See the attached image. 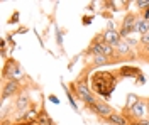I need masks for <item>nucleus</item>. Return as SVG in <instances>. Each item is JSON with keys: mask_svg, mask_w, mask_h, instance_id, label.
<instances>
[{"mask_svg": "<svg viewBox=\"0 0 149 125\" xmlns=\"http://www.w3.org/2000/svg\"><path fill=\"white\" fill-rule=\"evenodd\" d=\"M129 125H142V124H141V120H132V122H129Z\"/></svg>", "mask_w": 149, "mask_h": 125, "instance_id": "obj_28", "label": "nucleus"}, {"mask_svg": "<svg viewBox=\"0 0 149 125\" xmlns=\"http://www.w3.org/2000/svg\"><path fill=\"white\" fill-rule=\"evenodd\" d=\"M24 85L20 83V81H2V102H5V100H9L12 96H15L17 98L19 95H22L24 93Z\"/></svg>", "mask_w": 149, "mask_h": 125, "instance_id": "obj_6", "label": "nucleus"}, {"mask_svg": "<svg viewBox=\"0 0 149 125\" xmlns=\"http://www.w3.org/2000/svg\"><path fill=\"white\" fill-rule=\"evenodd\" d=\"M120 78L117 76L115 71H103V69H98V71H93L90 75V88H92L93 95L100 96L102 100H109L113 93V90L117 88V83H119Z\"/></svg>", "mask_w": 149, "mask_h": 125, "instance_id": "obj_1", "label": "nucleus"}, {"mask_svg": "<svg viewBox=\"0 0 149 125\" xmlns=\"http://www.w3.org/2000/svg\"><path fill=\"white\" fill-rule=\"evenodd\" d=\"M120 113L125 117L129 122H132V120H142V118H148V117H146V98H141L139 102L132 106V108H122Z\"/></svg>", "mask_w": 149, "mask_h": 125, "instance_id": "obj_5", "label": "nucleus"}, {"mask_svg": "<svg viewBox=\"0 0 149 125\" xmlns=\"http://www.w3.org/2000/svg\"><path fill=\"white\" fill-rule=\"evenodd\" d=\"M103 122H107L109 125H129V120L122 115L120 112H113L112 115L103 118Z\"/></svg>", "mask_w": 149, "mask_h": 125, "instance_id": "obj_12", "label": "nucleus"}, {"mask_svg": "<svg viewBox=\"0 0 149 125\" xmlns=\"http://www.w3.org/2000/svg\"><path fill=\"white\" fill-rule=\"evenodd\" d=\"M115 52H117V58L120 59V61L122 59H136L137 58V54L134 52V49L130 48L125 41H120V44L115 48Z\"/></svg>", "mask_w": 149, "mask_h": 125, "instance_id": "obj_9", "label": "nucleus"}, {"mask_svg": "<svg viewBox=\"0 0 149 125\" xmlns=\"http://www.w3.org/2000/svg\"><path fill=\"white\" fill-rule=\"evenodd\" d=\"M120 5H122L120 9H124V10H127V9H129V7H127V5H130V2H122Z\"/></svg>", "mask_w": 149, "mask_h": 125, "instance_id": "obj_27", "label": "nucleus"}, {"mask_svg": "<svg viewBox=\"0 0 149 125\" xmlns=\"http://www.w3.org/2000/svg\"><path fill=\"white\" fill-rule=\"evenodd\" d=\"M148 32H149V22L148 20L139 19L137 20V34L144 36V34H148Z\"/></svg>", "mask_w": 149, "mask_h": 125, "instance_id": "obj_16", "label": "nucleus"}, {"mask_svg": "<svg viewBox=\"0 0 149 125\" xmlns=\"http://www.w3.org/2000/svg\"><path fill=\"white\" fill-rule=\"evenodd\" d=\"M102 39L105 41V42H109L110 46H113V48H117L119 44H120V36H119V30L115 29H105L102 30Z\"/></svg>", "mask_w": 149, "mask_h": 125, "instance_id": "obj_10", "label": "nucleus"}, {"mask_svg": "<svg viewBox=\"0 0 149 125\" xmlns=\"http://www.w3.org/2000/svg\"><path fill=\"white\" fill-rule=\"evenodd\" d=\"M146 117L149 118V96L146 98Z\"/></svg>", "mask_w": 149, "mask_h": 125, "instance_id": "obj_25", "label": "nucleus"}, {"mask_svg": "<svg viewBox=\"0 0 149 125\" xmlns=\"http://www.w3.org/2000/svg\"><path fill=\"white\" fill-rule=\"evenodd\" d=\"M26 76H27L26 71L22 69V66L14 58H9L3 63V68H2V81L12 79V81H20L22 83V79Z\"/></svg>", "mask_w": 149, "mask_h": 125, "instance_id": "obj_3", "label": "nucleus"}, {"mask_svg": "<svg viewBox=\"0 0 149 125\" xmlns=\"http://www.w3.org/2000/svg\"><path fill=\"white\" fill-rule=\"evenodd\" d=\"M141 124H142V125H149V118H142V120H141Z\"/></svg>", "mask_w": 149, "mask_h": 125, "instance_id": "obj_29", "label": "nucleus"}, {"mask_svg": "<svg viewBox=\"0 0 149 125\" xmlns=\"http://www.w3.org/2000/svg\"><path fill=\"white\" fill-rule=\"evenodd\" d=\"M19 19H20V12H19V10H15V12H14V14L9 17L7 24H10V26H15V24H19Z\"/></svg>", "mask_w": 149, "mask_h": 125, "instance_id": "obj_18", "label": "nucleus"}, {"mask_svg": "<svg viewBox=\"0 0 149 125\" xmlns=\"http://www.w3.org/2000/svg\"><path fill=\"white\" fill-rule=\"evenodd\" d=\"M63 85V91H65V95H66V98H68V103H70V106L73 108V112H80V108H78V105H76V98L73 96V93L70 91V88H68V85H65V83H61Z\"/></svg>", "mask_w": 149, "mask_h": 125, "instance_id": "obj_14", "label": "nucleus"}, {"mask_svg": "<svg viewBox=\"0 0 149 125\" xmlns=\"http://www.w3.org/2000/svg\"><path fill=\"white\" fill-rule=\"evenodd\" d=\"M141 98H142V96H137V95H134V93H129V95L125 96V105H124V108H132Z\"/></svg>", "mask_w": 149, "mask_h": 125, "instance_id": "obj_15", "label": "nucleus"}, {"mask_svg": "<svg viewBox=\"0 0 149 125\" xmlns=\"http://www.w3.org/2000/svg\"><path fill=\"white\" fill-rule=\"evenodd\" d=\"M115 73H117V76L120 78V79H124V78H132V79H136L137 85H144V83H146V75L136 66L124 64V66H120L119 69H115Z\"/></svg>", "mask_w": 149, "mask_h": 125, "instance_id": "obj_4", "label": "nucleus"}, {"mask_svg": "<svg viewBox=\"0 0 149 125\" xmlns=\"http://www.w3.org/2000/svg\"><path fill=\"white\" fill-rule=\"evenodd\" d=\"M92 22H93V15H83L81 17V24L83 26H90Z\"/></svg>", "mask_w": 149, "mask_h": 125, "instance_id": "obj_21", "label": "nucleus"}, {"mask_svg": "<svg viewBox=\"0 0 149 125\" xmlns=\"http://www.w3.org/2000/svg\"><path fill=\"white\" fill-rule=\"evenodd\" d=\"M36 125H54L53 118H51V117H49V113H47V110H46V106H44V103H42V106L39 108V115H37Z\"/></svg>", "mask_w": 149, "mask_h": 125, "instance_id": "obj_13", "label": "nucleus"}, {"mask_svg": "<svg viewBox=\"0 0 149 125\" xmlns=\"http://www.w3.org/2000/svg\"><path fill=\"white\" fill-rule=\"evenodd\" d=\"M134 7H137V10L142 12L144 9L149 7V0H136V2H134Z\"/></svg>", "mask_w": 149, "mask_h": 125, "instance_id": "obj_17", "label": "nucleus"}, {"mask_svg": "<svg viewBox=\"0 0 149 125\" xmlns=\"http://www.w3.org/2000/svg\"><path fill=\"white\" fill-rule=\"evenodd\" d=\"M102 5H103V9H105V10H112V12H119V7H115V5H117L115 2H110V0H109V2H103Z\"/></svg>", "mask_w": 149, "mask_h": 125, "instance_id": "obj_19", "label": "nucleus"}, {"mask_svg": "<svg viewBox=\"0 0 149 125\" xmlns=\"http://www.w3.org/2000/svg\"><path fill=\"white\" fill-rule=\"evenodd\" d=\"M56 41H58V46L63 48V30L56 29Z\"/></svg>", "mask_w": 149, "mask_h": 125, "instance_id": "obj_20", "label": "nucleus"}, {"mask_svg": "<svg viewBox=\"0 0 149 125\" xmlns=\"http://www.w3.org/2000/svg\"><path fill=\"white\" fill-rule=\"evenodd\" d=\"M47 100H49L51 103H54V105H59V98H58L56 95H49L47 96Z\"/></svg>", "mask_w": 149, "mask_h": 125, "instance_id": "obj_23", "label": "nucleus"}, {"mask_svg": "<svg viewBox=\"0 0 149 125\" xmlns=\"http://www.w3.org/2000/svg\"><path fill=\"white\" fill-rule=\"evenodd\" d=\"M90 73H93V69L86 64V66L81 69V73L78 75V78L73 79L71 83H68V88H70V91L73 93V96L78 102H83L86 108L95 105L97 100H98L97 96L93 95L92 88H90V78H88Z\"/></svg>", "mask_w": 149, "mask_h": 125, "instance_id": "obj_2", "label": "nucleus"}, {"mask_svg": "<svg viewBox=\"0 0 149 125\" xmlns=\"http://www.w3.org/2000/svg\"><path fill=\"white\" fill-rule=\"evenodd\" d=\"M88 110H90V112H93L97 117H100L102 120H103V118H107L109 115H112V113L115 112V110H113V108H112V106L105 102V100H102V98H98L95 105L88 106Z\"/></svg>", "mask_w": 149, "mask_h": 125, "instance_id": "obj_7", "label": "nucleus"}, {"mask_svg": "<svg viewBox=\"0 0 149 125\" xmlns=\"http://www.w3.org/2000/svg\"><path fill=\"white\" fill-rule=\"evenodd\" d=\"M86 64L92 68L93 71L97 69V68H102V66H109V64H115L112 59L105 58V56H102V54H97V56H92V58L86 61Z\"/></svg>", "mask_w": 149, "mask_h": 125, "instance_id": "obj_11", "label": "nucleus"}, {"mask_svg": "<svg viewBox=\"0 0 149 125\" xmlns=\"http://www.w3.org/2000/svg\"><path fill=\"white\" fill-rule=\"evenodd\" d=\"M102 15H103V17H105V19L112 20V14H110V12H109V10H103V12H102Z\"/></svg>", "mask_w": 149, "mask_h": 125, "instance_id": "obj_24", "label": "nucleus"}, {"mask_svg": "<svg viewBox=\"0 0 149 125\" xmlns=\"http://www.w3.org/2000/svg\"><path fill=\"white\" fill-rule=\"evenodd\" d=\"M139 17L142 20H148V22H149V7H148V9H144L142 12H139Z\"/></svg>", "mask_w": 149, "mask_h": 125, "instance_id": "obj_22", "label": "nucleus"}, {"mask_svg": "<svg viewBox=\"0 0 149 125\" xmlns=\"http://www.w3.org/2000/svg\"><path fill=\"white\" fill-rule=\"evenodd\" d=\"M34 106V103L31 102V96L24 91L22 95H19L17 98H15V110H17L19 115H22V113H26L27 110H31Z\"/></svg>", "mask_w": 149, "mask_h": 125, "instance_id": "obj_8", "label": "nucleus"}, {"mask_svg": "<svg viewBox=\"0 0 149 125\" xmlns=\"http://www.w3.org/2000/svg\"><path fill=\"white\" fill-rule=\"evenodd\" d=\"M86 10H88V12H93V10H95V3H88V5H86Z\"/></svg>", "mask_w": 149, "mask_h": 125, "instance_id": "obj_26", "label": "nucleus"}]
</instances>
